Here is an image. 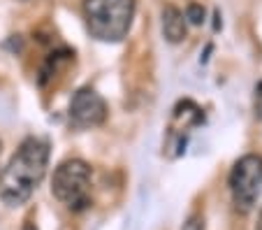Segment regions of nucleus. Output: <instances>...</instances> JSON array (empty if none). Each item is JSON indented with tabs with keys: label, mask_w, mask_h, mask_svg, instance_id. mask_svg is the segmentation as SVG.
Here are the masks:
<instances>
[{
	"label": "nucleus",
	"mask_w": 262,
	"mask_h": 230,
	"mask_svg": "<svg viewBox=\"0 0 262 230\" xmlns=\"http://www.w3.org/2000/svg\"><path fill=\"white\" fill-rule=\"evenodd\" d=\"M255 230H262V210H260V216H257V225H255Z\"/></svg>",
	"instance_id": "9b49d317"
},
{
	"label": "nucleus",
	"mask_w": 262,
	"mask_h": 230,
	"mask_svg": "<svg viewBox=\"0 0 262 230\" xmlns=\"http://www.w3.org/2000/svg\"><path fill=\"white\" fill-rule=\"evenodd\" d=\"M24 230H37V225H35L33 221H26V223H24Z\"/></svg>",
	"instance_id": "9d476101"
},
{
	"label": "nucleus",
	"mask_w": 262,
	"mask_h": 230,
	"mask_svg": "<svg viewBox=\"0 0 262 230\" xmlns=\"http://www.w3.org/2000/svg\"><path fill=\"white\" fill-rule=\"evenodd\" d=\"M188 28H186V16L177 10V7H165L163 10V35L167 42L177 45L186 37Z\"/></svg>",
	"instance_id": "423d86ee"
},
{
	"label": "nucleus",
	"mask_w": 262,
	"mask_h": 230,
	"mask_svg": "<svg viewBox=\"0 0 262 230\" xmlns=\"http://www.w3.org/2000/svg\"><path fill=\"white\" fill-rule=\"evenodd\" d=\"M135 19V0H84V21L98 42H121Z\"/></svg>",
	"instance_id": "f03ea898"
},
{
	"label": "nucleus",
	"mask_w": 262,
	"mask_h": 230,
	"mask_svg": "<svg viewBox=\"0 0 262 230\" xmlns=\"http://www.w3.org/2000/svg\"><path fill=\"white\" fill-rule=\"evenodd\" d=\"M230 191L237 210H253L262 193V156L248 154L234 163L230 172Z\"/></svg>",
	"instance_id": "20e7f679"
},
{
	"label": "nucleus",
	"mask_w": 262,
	"mask_h": 230,
	"mask_svg": "<svg viewBox=\"0 0 262 230\" xmlns=\"http://www.w3.org/2000/svg\"><path fill=\"white\" fill-rule=\"evenodd\" d=\"M0 151H3V140H0Z\"/></svg>",
	"instance_id": "f8f14e48"
},
{
	"label": "nucleus",
	"mask_w": 262,
	"mask_h": 230,
	"mask_svg": "<svg viewBox=\"0 0 262 230\" xmlns=\"http://www.w3.org/2000/svg\"><path fill=\"white\" fill-rule=\"evenodd\" d=\"M186 19H190V24H202L204 21V10L200 5H188V10H186Z\"/></svg>",
	"instance_id": "0eeeda50"
},
{
	"label": "nucleus",
	"mask_w": 262,
	"mask_h": 230,
	"mask_svg": "<svg viewBox=\"0 0 262 230\" xmlns=\"http://www.w3.org/2000/svg\"><path fill=\"white\" fill-rule=\"evenodd\" d=\"M253 112H255L257 119H262V81L253 91Z\"/></svg>",
	"instance_id": "6e6552de"
},
{
	"label": "nucleus",
	"mask_w": 262,
	"mask_h": 230,
	"mask_svg": "<svg viewBox=\"0 0 262 230\" xmlns=\"http://www.w3.org/2000/svg\"><path fill=\"white\" fill-rule=\"evenodd\" d=\"M51 193L72 212H84L91 207V168L81 158L63 160L54 172Z\"/></svg>",
	"instance_id": "7ed1b4c3"
},
{
	"label": "nucleus",
	"mask_w": 262,
	"mask_h": 230,
	"mask_svg": "<svg viewBox=\"0 0 262 230\" xmlns=\"http://www.w3.org/2000/svg\"><path fill=\"white\" fill-rule=\"evenodd\" d=\"M181 230H204V221L200 219V216H193V219H188L183 223Z\"/></svg>",
	"instance_id": "1a4fd4ad"
},
{
	"label": "nucleus",
	"mask_w": 262,
	"mask_h": 230,
	"mask_svg": "<svg viewBox=\"0 0 262 230\" xmlns=\"http://www.w3.org/2000/svg\"><path fill=\"white\" fill-rule=\"evenodd\" d=\"M49 144L40 137H26L0 172V200L7 207H19L30 200V195L47 175Z\"/></svg>",
	"instance_id": "f257e3e1"
},
{
	"label": "nucleus",
	"mask_w": 262,
	"mask_h": 230,
	"mask_svg": "<svg viewBox=\"0 0 262 230\" xmlns=\"http://www.w3.org/2000/svg\"><path fill=\"white\" fill-rule=\"evenodd\" d=\"M68 119L72 128H95V126H102L107 119V102L104 98L91 86H84L77 93L72 95L68 107Z\"/></svg>",
	"instance_id": "39448f33"
}]
</instances>
